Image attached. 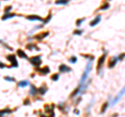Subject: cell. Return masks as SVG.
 I'll list each match as a JSON object with an SVG mask.
<instances>
[{
  "label": "cell",
  "instance_id": "6da1fadb",
  "mask_svg": "<svg viewBox=\"0 0 125 117\" xmlns=\"http://www.w3.org/2000/svg\"><path fill=\"white\" fill-rule=\"evenodd\" d=\"M30 63L35 66H39L41 64V60H40V56H35V58H31L30 59Z\"/></svg>",
  "mask_w": 125,
  "mask_h": 117
},
{
  "label": "cell",
  "instance_id": "7a4b0ae2",
  "mask_svg": "<svg viewBox=\"0 0 125 117\" xmlns=\"http://www.w3.org/2000/svg\"><path fill=\"white\" fill-rule=\"evenodd\" d=\"M91 70V64H89V67L86 69V71H84V73H83V75H82V78H81V81H80V83L82 84L83 83V81L86 79V78H87V75H88V73H89V71Z\"/></svg>",
  "mask_w": 125,
  "mask_h": 117
},
{
  "label": "cell",
  "instance_id": "3957f363",
  "mask_svg": "<svg viewBox=\"0 0 125 117\" xmlns=\"http://www.w3.org/2000/svg\"><path fill=\"white\" fill-rule=\"evenodd\" d=\"M7 60H10L12 63H14V67L18 66V63H17V61H16V59H15V56H7Z\"/></svg>",
  "mask_w": 125,
  "mask_h": 117
},
{
  "label": "cell",
  "instance_id": "277c9868",
  "mask_svg": "<svg viewBox=\"0 0 125 117\" xmlns=\"http://www.w3.org/2000/svg\"><path fill=\"white\" fill-rule=\"evenodd\" d=\"M100 20H101V17H100V16H97V18L94 19L93 21L91 22V24H90V25H91V26H95L96 24H98V23H99V21H100Z\"/></svg>",
  "mask_w": 125,
  "mask_h": 117
},
{
  "label": "cell",
  "instance_id": "5b68a950",
  "mask_svg": "<svg viewBox=\"0 0 125 117\" xmlns=\"http://www.w3.org/2000/svg\"><path fill=\"white\" fill-rule=\"evenodd\" d=\"M28 20H39V21H42V18L39 16H36V15H32V16H28L27 17Z\"/></svg>",
  "mask_w": 125,
  "mask_h": 117
},
{
  "label": "cell",
  "instance_id": "8992f818",
  "mask_svg": "<svg viewBox=\"0 0 125 117\" xmlns=\"http://www.w3.org/2000/svg\"><path fill=\"white\" fill-rule=\"evenodd\" d=\"M104 59H105V56H102L101 58L99 59V61H98V69H99V68H101L102 64H103V62H104Z\"/></svg>",
  "mask_w": 125,
  "mask_h": 117
},
{
  "label": "cell",
  "instance_id": "52a82bcc",
  "mask_svg": "<svg viewBox=\"0 0 125 117\" xmlns=\"http://www.w3.org/2000/svg\"><path fill=\"white\" fill-rule=\"evenodd\" d=\"M124 93H125V87L123 88V90H122V91H121V92H120V93H119V95L117 96V97H116V99H115V101H114V102H113V104H116V102H117V101L119 100V98H120V96H122V95H123V94H124Z\"/></svg>",
  "mask_w": 125,
  "mask_h": 117
},
{
  "label": "cell",
  "instance_id": "ba28073f",
  "mask_svg": "<svg viewBox=\"0 0 125 117\" xmlns=\"http://www.w3.org/2000/svg\"><path fill=\"white\" fill-rule=\"evenodd\" d=\"M39 71H40V73H41V74H46V73L49 72V68H48V67H44L43 69H39Z\"/></svg>",
  "mask_w": 125,
  "mask_h": 117
},
{
  "label": "cell",
  "instance_id": "9c48e42d",
  "mask_svg": "<svg viewBox=\"0 0 125 117\" xmlns=\"http://www.w3.org/2000/svg\"><path fill=\"white\" fill-rule=\"evenodd\" d=\"M59 71L64 72V71H71V69L70 68H67L66 65H62V66H59Z\"/></svg>",
  "mask_w": 125,
  "mask_h": 117
},
{
  "label": "cell",
  "instance_id": "30bf717a",
  "mask_svg": "<svg viewBox=\"0 0 125 117\" xmlns=\"http://www.w3.org/2000/svg\"><path fill=\"white\" fill-rule=\"evenodd\" d=\"M18 55H19L20 56H22V58H24V59H26V58H27L26 53H25L23 50H18Z\"/></svg>",
  "mask_w": 125,
  "mask_h": 117
},
{
  "label": "cell",
  "instance_id": "8fae6325",
  "mask_svg": "<svg viewBox=\"0 0 125 117\" xmlns=\"http://www.w3.org/2000/svg\"><path fill=\"white\" fill-rule=\"evenodd\" d=\"M68 1H69V0H56L55 3L56 4H66V3H68Z\"/></svg>",
  "mask_w": 125,
  "mask_h": 117
},
{
  "label": "cell",
  "instance_id": "7c38bea8",
  "mask_svg": "<svg viewBox=\"0 0 125 117\" xmlns=\"http://www.w3.org/2000/svg\"><path fill=\"white\" fill-rule=\"evenodd\" d=\"M47 35H48V33H44L43 35H40V36H36V39H42V38H44V37H46Z\"/></svg>",
  "mask_w": 125,
  "mask_h": 117
},
{
  "label": "cell",
  "instance_id": "4fadbf2b",
  "mask_svg": "<svg viewBox=\"0 0 125 117\" xmlns=\"http://www.w3.org/2000/svg\"><path fill=\"white\" fill-rule=\"evenodd\" d=\"M12 17H15V15H14V14H10V15H6V16H4L3 18H2V20H5V19H7V18H12Z\"/></svg>",
  "mask_w": 125,
  "mask_h": 117
},
{
  "label": "cell",
  "instance_id": "5bb4252c",
  "mask_svg": "<svg viewBox=\"0 0 125 117\" xmlns=\"http://www.w3.org/2000/svg\"><path fill=\"white\" fill-rule=\"evenodd\" d=\"M19 86L20 87H25V86H27V82H21V83H20V84H19Z\"/></svg>",
  "mask_w": 125,
  "mask_h": 117
},
{
  "label": "cell",
  "instance_id": "9a60e30c",
  "mask_svg": "<svg viewBox=\"0 0 125 117\" xmlns=\"http://www.w3.org/2000/svg\"><path fill=\"white\" fill-rule=\"evenodd\" d=\"M109 4H104L101 6V10H106V8H109Z\"/></svg>",
  "mask_w": 125,
  "mask_h": 117
},
{
  "label": "cell",
  "instance_id": "2e32d148",
  "mask_svg": "<svg viewBox=\"0 0 125 117\" xmlns=\"http://www.w3.org/2000/svg\"><path fill=\"white\" fill-rule=\"evenodd\" d=\"M115 64H116V60H115V61H112V62L109 63V67H113Z\"/></svg>",
  "mask_w": 125,
  "mask_h": 117
},
{
  "label": "cell",
  "instance_id": "e0dca14e",
  "mask_svg": "<svg viewBox=\"0 0 125 117\" xmlns=\"http://www.w3.org/2000/svg\"><path fill=\"white\" fill-rule=\"evenodd\" d=\"M70 62L71 63H75L76 62V58H75V56H73L72 59H70Z\"/></svg>",
  "mask_w": 125,
  "mask_h": 117
},
{
  "label": "cell",
  "instance_id": "ac0fdd59",
  "mask_svg": "<svg viewBox=\"0 0 125 117\" xmlns=\"http://www.w3.org/2000/svg\"><path fill=\"white\" fill-rule=\"evenodd\" d=\"M57 78H58V75H53V76H52V79H53V81H56Z\"/></svg>",
  "mask_w": 125,
  "mask_h": 117
},
{
  "label": "cell",
  "instance_id": "d6986e66",
  "mask_svg": "<svg viewBox=\"0 0 125 117\" xmlns=\"http://www.w3.org/2000/svg\"><path fill=\"white\" fill-rule=\"evenodd\" d=\"M39 91H40V93H45V89H44V88H41V89H39Z\"/></svg>",
  "mask_w": 125,
  "mask_h": 117
},
{
  "label": "cell",
  "instance_id": "ffe728a7",
  "mask_svg": "<svg viewBox=\"0 0 125 117\" xmlns=\"http://www.w3.org/2000/svg\"><path fill=\"white\" fill-rule=\"evenodd\" d=\"M124 56H125V53H122V55H121L120 56H119V60H122V59L124 58Z\"/></svg>",
  "mask_w": 125,
  "mask_h": 117
},
{
  "label": "cell",
  "instance_id": "44dd1931",
  "mask_svg": "<svg viewBox=\"0 0 125 117\" xmlns=\"http://www.w3.org/2000/svg\"><path fill=\"white\" fill-rule=\"evenodd\" d=\"M106 106H107V104H105L103 106V109H102V112H104V111H105V109H106Z\"/></svg>",
  "mask_w": 125,
  "mask_h": 117
},
{
  "label": "cell",
  "instance_id": "7402d4cb",
  "mask_svg": "<svg viewBox=\"0 0 125 117\" xmlns=\"http://www.w3.org/2000/svg\"><path fill=\"white\" fill-rule=\"evenodd\" d=\"M5 79H7V81H14V78H5Z\"/></svg>",
  "mask_w": 125,
  "mask_h": 117
},
{
  "label": "cell",
  "instance_id": "603a6c76",
  "mask_svg": "<svg viewBox=\"0 0 125 117\" xmlns=\"http://www.w3.org/2000/svg\"><path fill=\"white\" fill-rule=\"evenodd\" d=\"M81 22H82V20H78V21H77V25H79Z\"/></svg>",
  "mask_w": 125,
  "mask_h": 117
}]
</instances>
